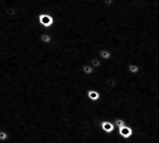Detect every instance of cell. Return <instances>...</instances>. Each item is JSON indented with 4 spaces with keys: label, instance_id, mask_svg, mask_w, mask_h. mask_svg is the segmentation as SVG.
<instances>
[{
    "label": "cell",
    "instance_id": "10",
    "mask_svg": "<svg viewBox=\"0 0 159 143\" xmlns=\"http://www.w3.org/2000/svg\"><path fill=\"white\" fill-rule=\"evenodd\" d=\"M41 40L43 41V42H50L51 41V36L50 35H41Z\"/></svg>",
    "mask_w": 159,
    "mask_h": 143
},
{
    "label": "cell",
    "instance_id": "3",
    "mask_svg": "<svg viewBox=\"0 0 159 143\" xmlns=\"http://www.w3.org/2000/svg\"><path fill=\"white\" fill-rule=\"evenodd\" d=\"M86 97L90 101H97L100 99V93L95 89H89L86 92Z\"/></svg>",
    "mask_w": 159,
    "mask_h": 143
},
{
    "label": "cell",
    "instance_id": "9",
    "mask_svg": "<svg viewBox=\"0 0 159 143\" xmlns=\"http://www.w3.org/2000/svg\"><path fill=\"white\" fill-rule=\"evenodd\" d=\"M113 123H114L115 128H116V130H117L118 128H120V127H122V126L126 125L125 120H124V119H122V118H116V119H114Z\"/></svg>",
    "mask_w": 159,
    "mask_h": 143
},
{
    "label": "cell",
    "instance_id": "6",
    "mask_svg": "<svg viewBox=\"0 0 159 143\" xmlns=\"http://www.w3.org/2000/svg\"><path fill=\"white\" fill-rule=\"evenodd\" d=\"M127 70L128 72L131 75H136L140 72V67L137 65V64H134V63H129L128 66H127Z\"/></svg>",
    "mask_w": 159,
    "mask_h": 143
},
{
    "label": "cell",
    "instance_id": "4",
    "mask_svg": "<svg viewBox=\"0 0 159 143\" xmlns=\"http://www.w3.org/2000/svg\"><path fill=\"white\" fill-rule=\"evenodd\" d=\"M39 22L46 27H50L53 23V18L49 14H41L39 16Z\"/></svg>",
    "mask_w": 159,
    "mask_h": 143
},
{
    "label": "cell",
    "instance_id": "5",
    "mask_svg": "<svg viewBox=\"0 0 159 143\" xmlns=\"http://www.w3.org/2000/svg\"><path fill=\"white\" fill-rule=\"evenodd\" d=\"M98 54L100 56V58L102 60H109L111 57V51L107 50V49H101L98 52Z\"/></svg>",
    "mask_w": 159,
    "mask_h": 143
},
{
    "label": "cell",
    "instance_id": "2",
    "mask_svg": "<svg viewBox=\"0 0 159 143\" xmlns=\"http://www.w3.org/2000/svg\"><path fill=\"white\" fill-rule=\"evenodd\" d=\"M100 129L106 134H111L116 130L114 123L111 120H102L100 122Z\"/></svg>",
    "mask_w": 159,
    "mask_h": 143
},
{
    "label": "cell",
    "instance_id": "7",
    "mask_svg": "<svg viewBox=\"0 0 159 143\" xmlns=\"http://www.w3.org/2000/svg\"><path fill=\"white\" fill-rule=\"evenodd\" d=\"M81 72L85 76H91L94 72V69L92 67V65H84L81 68Z\"/></svg>",
    "mask_w": 159,
    "mask_h": 143
},
{
    "label": "cell",
    "instance_id": "8",
    "mask_svg": "<svg viewBox=\"0 0 159 143\" xmlns=\"http://www.w3.org/2000/svg\"><path fill=\"white\" fill-rule=\"evenodd\" d=\"M10 135L6 130H3V129H0V141L1 142H5L9 139Z\"/></svg>",
    "mask_w": 159,
    "mask_h": 143
},
{
    "label": "cell",
    "instance_id": "1",
    "mask_svg": "<svg viewBox=\"0 0 159 143\" xmlns=\"http://www.w3.org/2000/svg\"><path fill=\"white\" fill-rule=\"evenodd\" d=\"M117 134L120 137H122L124 139H129L133 136L134 130H133L132 127H129L128 125H124V126L117 129Z\"/></svg>",
    "mask_w": 159,
    "mask_h": 143
}]
</instances>
